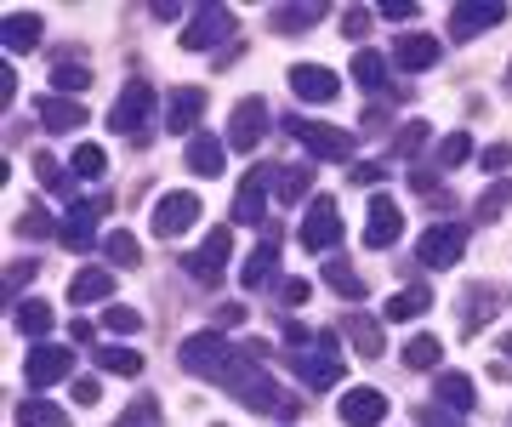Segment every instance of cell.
Listing matches in <instances>:
<instances>
[{
  "mask_svg": "<svg viewBox=\"0 0 512 427\" xmlns=\"http://www.w3.org/2000/svg\"><path fill=\"white\" fill-rule=\"evenodd\" d=\"M228 251H234V228H211L205 245L188 257V262H194V279H200V285H217L222 268H228Z\"/></svg>",
  "mask_w": 512,
  "mask_h": 427,
  "instance_id": "10",
  "label": "cell"
},
{
  "mask_svg": "<svg viewBox=\"0 0 512 427\" xmlns=\"http://www.w3.org/2000/svg\"><path fill=\"white\" fill-rule=\"evenodd\" d=\"M416 257L427 262V268H456V262L467 257V228L461 223H433L416 240Z\"/></svg>",
  "mask_w": 512,
  "mask_h": 427,
  "instance_id": "5",
  "label": "cell"
},
{
  "mask_svg": "<svg viewBox=\"0 0 512 427\" xmlns=\"http://www.w3.org/2000/svg\"><path fill=\"white\" fill-rule=\"evenodd\" d=\"M97 371H109V376H143V353H131L126 342H109V348H97Z\"/></svg>",
  "mask_w": 512,
  "mask_h": 427,
  "instance_id": "28",
  "label": "cell"
},
{
  "mask_svg": "<svg viewBox=\"0 0 512 427\" xmlns=\"http://www.w3.org/2000/svg\"><path fill=\"white\" fill-rule=\"evenodd\" d=\"M461 160H473V137L467 131H456V137L439 143V166H461Z\"/></svg>",
  "mask_w": 512,
  "mask_h": 427,
  "instance_id": "41",
  "label": "cell"
},
{
  "mask_svg": "<svg viewBox=\"0 0 512 427\" xmlns=\"http://www.w3.org/2000/svg\"><path fill=\"white\" fill-rule=\"evenodd\" d=\"M319 18H325V6H319V0H302V6H274V35H308Z\"/></svg>",
  "mask_w": 512,
  "mask_h": 427,
  "instance_id": "24",
  "label": "cell"
},
{
  "mask_svg": "<svg viewBox=\"0 0 512 427\" xmlns=\"http://www.w3.org/2000/svg\"><path fill=\"white\" fill-rule=\"evenodd\" d=\"M40 126H46V131H74V126H86V109H80L74 97L46 92V97H40Z\"/></svg>",
  "mask_w": 512,
  "mask_h": 427,
  "instance_id": "23",
  "label": "cell"
},
{
  "mask_svg": "<svg viewBox=\"0 0 512 427\" xmlns=\"http://www.w3.org/2000/svg\"><path fill=\"white\" fill-rule=\"evenodd\" d=\"M399 234H404L399 205L387 200V194H376V200H370V217H365V245L370 251H387V245H399Z\"/></svg>",
  "mask_w": 512,
  "mask_h": 427,
  "instance_id": "12",
  "label": "cell"
},
{
  "mask_svg": "<svg viewBox=\"0 0 512 427\" xmlns=\"http://www.w3.org/2000/svg\"><path fill=\"white\" fill-rule=\"evenodd\" d=\"M12 325H18V336H46V331H52V302H40V297L18 302Z\"/></svg>",
  "mask_w": 512,
  "mask_h": 427,
  "instance_id": "30",
  "label": "cell"
},
{
  "mask_svg": "<svg viewBox=\"0 0 512 427\" xmlns=\"http://www.w3.org/2000/svg\"><path fill=\"white\" fill-rule=\"evenodd\" d=\"M353 80H359L365 92H382V86H387V63H382V52H353Z\"/></svg>",
  "mask_w": 512,
  "mask_h": 427,
  "instance_id": "35",
  "label": "cell"
},
{
  "mask_svg": "<svg viewBox=\"0 0 512 427\" xmlns=\"http://www.w3.org/2000/svg\"><path fill=\"white\" fill-rule=\"evenodd\" d=\"M399 63L404 69H410V75H416V69H433V63H439V40L433 35H399Z\"/></svg>",
  "mask_w": 512,
  "mask_h": 427,
  "instance_id": "26",
  "label": "cell"
},
{
  "mask_svg": "<svg viewBox=\"0 0 512 427\" xmlns=\"http://www.w3.org/2000/svg\"><path fill=\"white\" fill-rule=\"evenodd\" d=\"M23 376H29V388H57V382L74 376V353L57 348V342H35L29 359H23Z\"/></svg>",
  "mask_w": 512,
  "mask_h": 427,
  "instance_id": "6",
  "label": "cell"
},
{
  "mask_svg": "<svg viewBox=\"0 0 512 427\" xmlns=\"http://www.w3.org/2000/svg\"><path fill=\"white\" fill-rule=\"evenodd\" d=\"M194 223H200V194H188V188L160 194V205H154V234H160V240H177V234H188Z\"/></svg>",
  "mask_w": 512,
  "mask_h": 427,
  "instance_id": "7",
  "label": "cell"
},
{
  "mask_svg": "<svg viewBox=\"0 0 512 427\" xmlns=\"http://www.w3.org/2000/svg\"><path fill=\"white\" fill-rule=\"evenodd\" d=\"M262 131H268V103H262V97H245L234 109V120H228V143H234V149H256Z\"/></svg>",
  "mask_w": 512,
  "mask_h": 427,
  "instance_id": "13",
  "label": "cell"
},
{
  "mask_svg": "<svg viewBox=\"0 0 512 427\" xmlns=\"http://www.w3.org/2000/svg\"><path fill=\"white\" fill-rule=\"evenodd\" d=\"M109 211V200H97V205H69L63 211V223H57V240L69 245V251H86V245L97 240V217Z\"/></svg>",
  "mask_w": 512,
  "mask_h": 427,
  "instance_id": "11",
  "label": "cell"
},
{
  "mask_svg": "<svg viewBox=\"0 0 512 427\" xmlns=\"http://www.w3.org/2000/svg\"><path fill=\"white\" fill-rule=\"evenodd\" d=\"M484 166H490V171H507V166H512V143H495V149H484Z\"/></svg>",
  "mask_w": 512,
  "mask_h": 427,
  "instance_id": "48",
  "label": "cell"
},
{
  "mask_svg": "<svg viewBox=\"0 0 512 427\" xmlns=\"http://www.w3.org/2000/svg\"><path fill=\"white\" fill-rule=\"evenodd\" d=\"M200 114H205V92L200 86H183V92H171L165 97V126L171 131H183V137H200Z\"/></svg>",
  "mask_w": 512,
  "mask_h": 427,
  "instance_id": "18",
  "label": "cell"
},
{
  "mask_svg": "<svg viewBox=\"0 0 512 427\" xmlns=\"http://www.w3.org/2000/svg\"><path fill=\"white\" fill-rule=\"evenodd\" d=\"M0 35H6V46H12V52H35L46 29H40L35 12H12V18L0 23Z\"/></svg>",
  "mask_w": 512,
  "mask_h": 427,
  "instance_id": "25",
  "label": "cell"
},
{
  "mask_svg": "<svg viewBox=\"0 0 512 427\" xmlns=\"http://www.w3.org/2000/svg\"><path fill=\"white\" fill-rule=\"evenodd\" d=\"M427 308H433V291H427V285H410V291H399V297L387 302L382 314L387 319H416V314H427Z\"/></svg>",
  "mask_w": 512,
  "mask_h": 427,
  "instance_id": "33",
  "label": "cell"
},
{
  "mask_svg": "<svg viewBox=\"0 0 512 427\" xmlns=\"http://www.w3.org/2000/svg\"><path fill=\"white\" fill-rule=\"evenodd\" d=\"M433 399H439V410H450V416H467V410L478 405V399H473V376L439 371V382H433Z\"/></svg>",
  "mask_w": 512,
  "mask_h": 427,
  "instance_id": "21",
  "label": "cell"
},
{
  "mask_svg": "<svg viewBox=\"0 0 512 427\" xmlns=\"http://www.w3.org/2000/svg\"><path fill=\"white\" fill-rule=\"evenodd\" d=\"M495 302H501V291H495V285H467V291H461V308H456L461 336L484 331V325L495 319Z\"/></svg>",
  "mask_w": 512,
  "mask_h": 427,
  "instance_id": "16",
  "label": "cell"
},
{
  "mask_svg": "<svg viewBox=\"0 0 512 427\" xmlns=\"http://www.w3.org/2000/svg\"><path fill=\"white\" fill-rule=\"evenodd\" d=\"M416 427H461L450 410H439V405H427V410H416Z\"/></svg>",
  "mask_w": 512,
  "mask_h": 427,
  "instance_id": "46",
  "label": "cell"
},
{
  "mask_svg": "<svg viewBox=\"0 0 512 427\" xmlns=\"http://www.w3.org/2000/svg\"><path fill=\"white\" fill-rule=\"evenodd\" d=\"M86 86H92V75H86L80 63H57L52 69V92L57 97H74V92H86Z\"/></svg>",
  "mask_w": 512,
  "mask_h": 427,
  "instance_id": "39",
  "label": "cell"
},
{
  "mask_svg": "<svg viewBox=\"0 0 512 427\" xmlns=\"http://www.w3.org/2000/svg\"><path fill=\"white\" fill-rule=\"evenodd\" d=\"M291 92L302 97V103H330V97L342 92V80L330 75L325 63H296L291 69Z\"/></svg>",
  "mask_w": 512,
  "mask_h": 427,
  "instance_id": "15",
  "label": "cell"
},
{
  "mask_svg": "<svg viewBox=\"0 0 512 427\" xmlns=\"http://www.w3.org/2000/svg\"><path fill=\"white\" fill-rule=\"evenodd\" d=\"M18 427H69V416L46 399H23L18 405Z\"/></svg>",
  "mask_w": 512,
  "mask_h": 427,
  "instance_id": "36",
  "label": "cell"
},
{
  "mask_svg": "<svg viewBox=\"0 0 512 427\" xmlns=\"http://www.w3.org/2000/svg\"><path fill=\"white\" fill-rule=\"evenodd\" d=\"M376 12H382V18H393V23H404V18H410V12H416V6H410V0H382Z\"/></svg>",
  "mask_w": 512,
  "mask_h": 427,
  "instance_id": "49",
  "label": "cell"
},
{
  "mask_svg": "<svg viewBox=\"0 0 512 427\" xmlns=\"http://www.w3.org/2000/svg\"><path fill=\"white\" fill-rule=\"evenodd\" d=\"M342 331H348V342H353L359 353H370V359L382 353V325H376V319H365V314H348V319H342Z\"/></svg>",
  "mask_w": 512,
  "mask_h": 427,
  "instance_id": "32",
  "label": "cell"
},
{
  "mask_svg": "<svg viewBox=\"0 0 512 427\" xmlns=\"http://www.w3.org/2000/svg\"><path fill=\"white\" fill-rule=\"evenodd\" d=\"M342 422H348V427H382L387 422V393L348 388V393H342Z\"/></svg>",
  "mask_w": 512,
  "mask_h": 427,
  "instance_id": "14",
  "label": "cell"
},
{
  "mask_svg": "<svg viewBox=\"0 0 512 427\" xmlns=\"http://www.w3.org/2000/svg\"><path fill=\"white\" fill-rule=\"evenodd\" d=\"M439 359H444L439 336H410V342H404V365H410V371H439Z\"/></svg>",
  "mask_w": 512,
  "mask_h": 427,
  "instance_id": "31",
  "label": "cell"
},
{
  "mask_svg": "<svg viewBox=\"0 0 512 427\" xmlns=\"http://www.w3.org/2000/svg\"><path fill=\"white\" fill-rule=\"evenodd\" d=\"M365 29H370V12H365V6L342 12V35H348V40H365Z\"/></svg>",
  "mask_w": 512,
  "mask_h": 427,
  "instance_id": "45",
  "label": "cell"
},
{
  "mask_svg": "<svg viewBox=\"0 0 512 427\" xmlns=\"http://www.w3.org/2000/svg\"><path fill=\"white\" fill-rule=\"evenodd\" d=\"M279 297L291 302V308H302V302H308V279H285V291H279Z\"/></svg>",
  "mask_w": 512,
  "mask_h": 427,
  "instance_id": "50",
  "label": "cell"
},
{
  "mask_svg": "<svg viewBox=\"0 0 512 427\" xmlns=\"http://www.w3.org/2000/svg\"><path fill=\"white\" fill-rule=\"evenodd\" d=\"M120 427H154V422H120Z\"/></svg>",
  "mask_w": 512,
  "mask_h": 427,
  "instance_id": "55",
  "label": "cell"
},
{
  "mask_svg": "<svg viewBox=\"0 0 512 427\" xmlns=\"http://www.w3.org/2000/svg\"><path fill=\"white\" fill-rule=\"evenodd\" d=\"M501 353H512V336H507V348H501Z\"/></svg>",
  "mask_w": 512,
  "mask_h": 427,
  "instance_id": "56",
  "label": "cell"
},
{
  "mask_svg": "<svg viewBox=\"0 0 512 427\" xmlns=\"http://www.w3.org/2000/svg\"><path fill=\"white\" fill-rule=\"evenodd\" d=\"M177 359H183L188 376H205V382H228V371H234V342L222 331H194L183 336V348H177Z\"/></svg>",
  "mask_w": 512,
  "mask_h": 427,
  "instance_id": "1",
  "label": "cell"
},
{
  "mask_svg": "<svg viewBox=\"0 0 512 427\" xmlns=\"http://www.w3.org/2000/svg\"><path fill=\"white\" fill-rule=\"evenodd\" d=\"M103 325H109L114 336H131V331H143V314H137V308H109Z\"/></svg>",
  "mask_w": 512,
  "mask_h": 427,
  "instance_id": "43",
  "label": "cell"
},
{
  "mask_svg": "<svg viewBox=\"0 0 512 427\" xmlns=\"http://www.w3.org/2000/svg\"><path fill=\"white\" fill-rule=\"evenodd\" d=\"M29 279H35V262H18V268H12V279H6V297H18Z\"/></svg>",
  "mask_w": 512,
  "mask_h": 427,
  "instance_id": "47",
  "label": "cell"
},
{
  "mask_svg": "<svg viewBox=\"0 0 512 427\" xmlns=\"http://www.w3.org/2000/svg\"><path fill=\"white\" fill-rule=\"evenodd\" d=\"M228 393H234L245 410H279V416H291L296 410V399L291 393H279V382L262 371L256 359H239L234 371H228Z\"/></svg>",
  "mask_w": 512,
  "mask_h": 427,
  "instance_id": "2",
  "label": "cell"
},
{
  "mask_svg": "<svg viewBox=\"0 0 512 427\" xmlns=\"http://www.w3.org/2000/svg\"><path fill=\"white\" fill-rule=\"evenodd\" d=\"M222 35H234V12L211 0V6H200V12L188 18V29H183V46H188V52H211V46H217Z\"/></svg>",
  "mask_w": 512,
  "mask_h": 427,
  "instance_id": "9",
  "label": "cell"
},
{
  "mask_svg": "<svg viewBox=\"0 0 512 427\" xmlns=\"http://www.w3.org/2000/svg\"><path fill=\"white\" fill-rule=\"evenodd\" d=\"M188 171L194 177H222V143L217 137H188Z\"/></svg>",
  "mask_w": 512,
  "mask_h": 427,
  "instance_id": "27",
  "label": "cell"
},
{
  "mask_svg": "<svg viewBox=\"0 0 512 427\" xmlns=\"http://www.w3.org/2000/svg\"><path fill=\"white\" fill-rule=\"evenodd\" d=\"M262 177H268V194H279V205L308 200V188H313L308 166H262Z\"/></svg>",
  "mask_w": 512,
  "mask_h": 427,
  "instance_id": "19",
  "label": "cell"
},
{
  "mask_svg": "<svg viewBox=\"0 0 512 427\" xmlns=\"http://www.w3.org/2000/svg\"><path fill=\"white\" fill-rule=\"evenodd\" d=\"M74 399H80V405H97V399H103V388H97L92 376H80V382H74Z\"/></svg>",
  "mask_w": 512,
  "mask_h": 427,
  "instance_id": "51",
  "label": "cell"
},
{
  "mask_svg": "<svg viewBox=\"0 0 512 427\" xmlns=\"http://www.w3.org/2000/svg\"><path fill=\"white\" fill-rule=\"evenodd\" d=\"M279 126L291 131V137L313 154V160H353V137H348V131H336V126H313V120H302V114L279 120Z\"/></svg>",
  "mask_w": 512,
  "mask_h": 427,
  "instance_id": "4",
  "label": "cell"
},
{
  "mask_svg": "<svg viewBox=\"0 0 512 427\" xmlns=\"http://www.w3.org/2000/svg\"><path fill=\"white\" fill-rule=\"evenodd\" d=\"M103 171H109V154L97 149V143H80V149H74V177H86V183H97Z\"/></svg>",
  "mask_w": 512,
  "mask_h": 427,
  "instance_id": "38",
  "label": "cell"
},
{
  "mask_svg": "<svg viewBox=\"0 0 512 427\" xmlns=\"http://www.w3.org/2000/svg\"><path fill=\"white\" fill-rule=\"evenodd\" d=\"M274 262H279V240L268 234V240H262L251 257H245V268H239V285H262V279L274 274Z\"/></svg>",
  "mask_w": 512,
  "mask_h": 427,
  "instance_id": "29",
  "label": "cell"
},
{
  "mask_svg": "<svg viewBox=\"0 0 512 427\" xmlns=\"http://www.w3.org/2000/svg\"><path fill=\"white\" fill-rule=\"evenodd\" d=\"M12 97H18V75H12V69H0V103H12Z\"/></svg>",
  "mask_w": 512,
  "mask_h": 427,
  "instance_id": "54",
  "label": "cell"
},
{
  "mask_svg": "<svg viewBox=\"0 0 512 427\" xmlns=\"http://www.w3.org/2000/svg\"><path fill=\"white\" fill-rule=\"evenodd\" d=\"M103 257H109V262H120V268H137V262H143V245L131 240L126 228H114L109 240H103Z\"/></svg>",
  "mask_w": 512,
  "mask_h": 427,
  "instance_id": "37",
  "label": "cell"
},
{
  "mask_svg": "<svg viewBox=\"0 0 512 427\" xmlns=\"http://www.w3.org/2000/svg\"><path fill=\"white\" fill-rule=\"evenodd\" d=\"M507 86H512V69H507Z\"/></svg>",
  "mask_w": 512,
  "mask_h": 427,
  "instance_id": "57",
  "label": "cell"
},
{
  "mask_svg": "<svg viewBox=\"0 0 512 427\" xmlns=\"http://www.w3.org/2000/svg\"><path fill=\"white\" fill-rule=\"evenodd\" d=\"M325 279H330V285H336V291H342L348 302L365 297V279H359V274L348 268V257H325Z\"/></svg>",
  "mask_w": 512,
  "mask_h": 427,
  "instance_id": "34",
  "label": "cell"
},
{
  "mask_svg": "<svg viewBox=\"0 0 512 427\" xmlns=\"http://www.w3.org/2000/svg\"><path fill=\"white\" fill-rule=\"evenodd\" d=\"M495 23H507V6L478 0V6H456V12H450V35L473 40V35H484V29H495Z\"/></svg>",
  "mask_w": 512,
  "mask_h": 427,
  "instance_id": "17",
  "label": "cell"
},
{
  "mask_svg": "<svg viewBox=\"0 0 512 427\" xmlns=\"http://www.w3.org/2000/svg\"><path fill=\"white\" fill-rule=\"evenodd\" d=\"M421 143H427V126H421V120H416V126H410V131H404V137H399V149L410 154V149H421Z\"/></svg>",
  "mask_w": 512,
  "mask_h": 427,
  "instance_id": "53",
  "label": "cell"
},
{
  "mask_svg": "<svg viewBox=\"0 0 512 427\" xmlns=\"http://www.w3.org/2000/svg\"><path fill=\"white\" fill-rule=\"evenodd\" d=\"M18 234H23V240H40V234H52V223H46V211H40V205H29V211L18 217Z\"/></svg>",
  "mask_w": 512,
  "mask_h": 427,
  "instance_id": "44",
  "label": "cell"
},
{
  "mask_svg": "<svg viewBox=\"0 0 512 427\" xmlns=\"http://www.w3.org/2000/svg\"><path fill=\"white\" fill-rule=\"evenodd\" d=\"M148 120H154V86H148V80H131L126 92H120V103H114L109 126L120 131V137H131V143H143Z\"/></svg>",
  "mask_w": 512,
  "mask_h": 427,
  "instance_id": "3",
  "label": "cell"
},
{
  "mask_svg": "<svg viewBox=\"0 0 512 427\" xmlns=\"http://www.w3.org/2000/svg\"><path fill=\"white\" fill-rule=\"evenodd\" d=\"M109 297H114V274L109 268H86V274H74V285H69L74 308H92V302H109Z\"/></svg>",
  "mask_w": 512,
  "mask_h": 427,
  "instance_id": "22",
  "label": "cell"
},
{
  "mask_svg": "<svg viewBox=\"0 0 512 427\" xmlns=\"http://www.w3.org/2000/svg\"><path fill=\"white\" fill-rule=\"evenodd\" d=\"M262 217H268V177H262V171H251V177H245V183H239V194H234V223H262Z\"/></svg>",
  "mask_w": 512,
  "mask_h": 427,
  "instance_id": "20",
  "label": "cell"
},
{
  "mask_svg": "<svg viewBox=\"0 0 512 427\" xmlns=\"http://www.w3.org/2000/svg\"><path fill=\"white\" fill-rule=\"evenodd\" d=\"M512 205V183H495L490 194H484V200H478V217H484V223H495V217H501V211H507Z\"/></svg>",
  "mask_w": 512,
  "mask_h": 427,
  "instance_id": "42",
  "label": "cell"
},
{
  "mask_svg": "<svg viewBox=\"0 0 512 427\" xmlns=\"http://www.w3.org/2000/svg\"><path fill=\"white\" fill-rule=\"evenodd\" d=\"M302 245L308 251H336L342 245V211H336V200H313L308 217H302Z\"/></svg>",
  "mask_w": 512,
  "mask_h": 427,
  "instance_id": "8",
  "label": "cell"
},
{
  "mask_svg": "<svg viewBox=\"0 0 512 427\" xmlns=\"http://www.w3.org/2000/svg\"><path fill=\"white\" fill-rule=\"evenodd\" d=\"M382 177H387V171H382V166H370V160H359V166H353V183H365V188H370V183H382Z\"/></svg>",
  "mask_w": 512,
  "mask_h": 427,
  "instance_id": "52",
  "label": "cell"
},
{
  "mask_svg": "<svg viewBox=\"0 0 512 427\" xmlns=\"http://www.w3.org/2000/svg\"><path fill=\"white\" fill-rule=\"evenodd\" d=\"M35 177H40V188H52V194H63V200H69V171L57 166L52 154H35Z\"/></svg>",
  "mask_w": 512,
  "mask_h": 427,
  "instance_id": "40",
  "label": "cell"
}]
</instances>
